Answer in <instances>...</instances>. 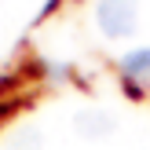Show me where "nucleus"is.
Segmentation results:
<instances>
[{"label":"nucleus","mask_w":150,"mask_h":150,"mask_svg":"<svg viewBox=\"0 0 150 150\" xmlns=\"http://www.w3.org/2000/svg\"><path fill=\"white\" fill-rule=\"evenodd\" d=\"M114 114H106V110H84V114L73 117V128L81 132L84 139H99V136H110L114 132Z\"/></svg>","instance_id":"f03ea898"},{"label":"nucleus","mask_w":150,"mask_h":150,"mask_svg":"<svg viewBox=\"0 0 150 150\" xmlns=\"http://www.w3.org/2000/svg\"><path fill=\"white\" fill-rule=\"evenodd\" d=\"M37 143H40L37 128H26V132H18V136L11 139V150H37Z\"/></svg>","instance_id":"20e7f679"},{"label":"nucleus","mask_w":150,"mask_h":150,"mask_svg":"<svg viewBox=\"0 0 150 150\" xmlns=\"http://www.w3.org/2000/svg\"><path fill=\"white\" fill-rule=\"evenodd\" d=\"M95 22L106 37H128L139 22V7H136V0H99Z\"/></svg>","instance_id":"f257e3e1"},{"label":"nucleus","mask_w":150,"mask_h":150,"mask_svg":"<svg viewBox=\"0 0 150 150\" xmlns=\"http://www.w3.org/2000/svg\"><path fill=\"white\" fill-rule=\"evenodd\" d=\"M125 73H128V77H136V81H150V48L125 55Z\"/></svg>","instance_id":"7ed1b4c3"}]
</instances>
